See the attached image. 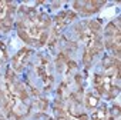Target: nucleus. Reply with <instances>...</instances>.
<instances>
[{
	"instance_id": "f03ea898",
	"label": "nucleus",
	"mask_w": 121,
	"mask_h": 120,
	"mask_svg": "<svg viewBox=\"0 0 121 120\" xmlns=\"http://www.w3.org/2000/svg\"><path fill=\"white\" fill-rule=\"evenodd\" d=\"M12 27H13V20H12L9 16H6V17L2 20V30H3L4 33H7Z\"/></svg>"
},
{
	"instance_id": "ddd939ff",
	"label": "nucleus",
	"mask_w": 121,
	"mask_h": 120,
	"mask_svg": "<svg viewBox=\"0 0 121 120\" xmlns=\"http://www.w3.org/2000/svg\"><path fill=\"white\" fill-rule=\"evenodd\" d=\"M94 84H95V86H100V84H103V76H100V74H95V76H94Z\"/></svg>"
},
{
	"instance_id": "393cba45",
	"label": "nucleus",
	"mask_w": 121,
	"mask_h": 120,
	"mask_svg": "<svg viewBox=\"0 0 121 120\" xmlns=\"http://www.w3.org/2000/svg\"><path fill=\"white\" fill-rule=\"evenodd\" d=\"M31 94H33V96H39V90L33 87V89H31Z\"/></svg>"
},
{
	"instance_id": "aec40b11",
	"label": "nucleus",
	"mask_w": 121,
	"mask_h": 120,
	"mask_svg": "<svg viewBox=\"0 0 121 120\" xmlns=\"http://www.w3.org/2000/svg\"><path fill=\"white\" fill-rule=\"evenodd\" d=\"M74 79H76V82H77V84H78V86H81V82H83V77H81L80 74H76V76H74Z\"/></svg>"
},
{
	"instance_id": "9b49d317",
	"label": "nucleus",
	"mask_w": 121,
	"mask_h": 120,
	"mask_svg": "<svg viewBox=\"0 0 121 120\" xmlns=\"http://www.w3.org/2000/svg\"><path fill=\"white\" fill-rule=\"evenodd\" d=\"M47 104H48V103H47L46 99H39V100H37V106H39L40 110H46V109H47Z\"/></svg>"
},
{
	"instance_id": "b1692460",
	"label": "nucleus",
	"mask_w": 121,
	"mask_h": 120,
	"mask_svg": "<svg viewBox=\"0 0 121 120\" xmlns=\"http://www.w3.org/2000/svg\"><path fill=\"white\" fill-rule=\"evenodd\" d=\"M77 120H87V114H84V113L78 114V119H77Z\"/></svg>"
},
{
	"instance_id": "0eeeda50",
	"label": "nucleus",
	"mask_w": 121,
	"mask_h": 120,
	"mask_svg": "<svg viewBox=\"0 0 121 120\" xmlns=\"http://www.w3.org/2000/svg\"><path fill=\"white\" fill-rule=\"evenodd\" d=\"M19 37L24 42V43H33V40H31V37L29 36V33L27 32H23V30H19Z\"/></svg>"
},
{
	"instance_id": "6e6552de",
	"label": "nucleus",
	"mask_w": 121,
	"mask_h": 120,
	"mask_svg": "<svg viewBox=\"0 0 121 120\" xmlns=\"http://www.w3.org/2000/svg\"><path fill=\"white\" fill-rule=\"evenodd\" d=\"M48 40V33L47 32H41L40 34V39H39V46H44Z\"/></svg>"
},
{
	"instance_id": "dca6fc26",
	"label": "nucleus",
	"mask_w": 121,
	"mask_h": 120,
	"mask_svg": "<svg viewBox=\"0 0 121 120\" xmlns=\"http://www.w3.org/2000/svg\"><path fill=\"white\" fill-rule=\"evenodd\" d=\"M111 111H112V114L118 116V114H120V104H114V106H112V110H111Z\"/></svg>"
},
{
	"instance_id": "f3484780",
	"label": "nucleus",
	"mask_w": 121,
	"mask_h": 120,
	"mask_svg": "<svg viewBox=\"0 0 121 120\" xmlns=\"http://www.w3.org/2000/svg\"><path fill=\"white\" fill-rule=\"evenodd\" d=\"M95 90H97L100 94H104V93H105V89H104V86H103V84H100V86H95Z\"/></svg>"
},
{
	"instance_id": "a878e982",
	"label": "nucleus",
	"mask_w": 121,
	"mask_h": 120,
	"mask_svg": "<svg viewBox=\"0 0 121 120\" xmlns=\"http://www.w3.org/2000/svg\"><path fill=\"white\" fill-rule=\"evenodd\" d=\"M108 120H114V119H112V117H110V119H108Z\"/></svg>"
},
{
	"instance_id": "f8f14e48",
	"label": "nucleus",
	"mask_w": 121,
	"mask_h": 120,
	"mask_svg": "<svg viewBox=\"0 0 121 120\" xmlns=\"http://www.w3.org/2000/svg\"><path fill=\"white\" fill-rule=\"evenodd\" d=\"M74 19H76V13H73V12H69V13H66L64 23H70V22H73Z\"/></svg>"
},
{
	"instance_id": "39448f33",
	"label": "nucleus",
	"mask_w": 121,
	"mask_h": 120,
	"mask_svg": "<svg viewBox=\"0 0 121 120\" xmlns=\"http://www.w3.org/2000/svg\"><path fill=\"white\" fill-rule=\"evenodd\" d=\"M117 33H120V30H118L112 23L107 24V27H105V34H107V36H114V34H117Z\"/></svg>"
},
{
	"instance_id": "6ab92c4d",
	"label": "nucleus",
	"mask_w": 121,
	"mask_h": 120,
	"mask_svg": "<svg viewBox=\"0 0 121 120\" xmlns=\"http://www.w3.org/2000/svg\"><path fill=\"white\" fill-rule=\"evenodd\" d=\"M37 74H39L40 77H44V76H46V73H44V69H43V67H37Z\"/></svg>"
},
{
	"instance_id": "412c9836",
	"label": "nucleus",
	"mask_w": 121,
	"mask_h": 120,
	"mask_svg": "<svg viewBox=\"0 0 121 120\" xmlns=\"http://www.w3.org/2000/svg\"><path fill=\"white\" fill-rule=\"evenodd\" d=\"M4 102H6V97H4V93H3L2 90H0V103H2V104H3Z\"/></svg>"
},
{
	"instance_id": "4be33fe9",
	"label": "nucleus",
	"mask_w": 121,
	"mask_h": 120,
	"mask_svg": "<svg viewBox=\"0 0 121 120\" xmlns=\"http://www.w3.org/2000/svg\"><path fill=\"white\" fill-rule=\"evenodd\" d=\"M60 6H61V3H60V2H54V3L51 5V9H57V7H60Z\"/></svg>"
},
{
	"instance_id": "5701e85b",
	"label": "nucleus",
	"mask_w": 121,
	"mask_h": 120,
	"mask_svg": "<svg viewBox=\"0 0 121 120\" xmlns=\"http://www.w3.org/2000/svg\"><path fill=\"white\" fill-rule=\"evenodd\" d=\"M36 119H37V120H39V119H47V116L43 114V113H39V114H36Z\"/></svg>"
},
{
	"instance_id": "4468645a",
	"label": "nucleus",
	"mask_w": 121,
	"mask_h": 120,
	"mask_svg": "<svg viewBox=\"0 0 121 120\" xmlns=\"http://www.w3.org/2000/svg\"><path fill=\"white\" fill-rule=\"evenodd\" d=\"M64 17H66V13L63 12V13H60V14H58L57 17H56V22H57L58 24H61V23L64 22Z\"/></svg>"
},
{
	"instance_id": "1a4fd4ad",
	"label": "nucleus",
	"mask_w": 121,
	"mask_h": 120,
	"mask_svg": "<svg viewBox=\"0 0 121 120\" xmlns=\"http://www.w3.org/2000/svg\"><path fill=\"white\" fill-rule=\"evenodd\" d=\"M6 79H7V82H9V83H13V82L16 80L14 73L12 72V69H10V67H9V69H7V72H6Z\"/></svg>"
},
{
	"instance_id": "a211bd4d",
	"label": "nucleus",
	"mask_w": 121,
	"mask_h": 120,
	"mask_svg": "<svg viewBox=\"0 0 121 120\" xmlns=\"http://www.w3.org/2000/svg\"><path fill=\"white\" fill-rule=\"evenodd\" d=\"M29 10H30V7H27V6H24V5H23V6H20V12H22V13L27 14V13H29Z\"/></svg>"
},
{
	"instance_id": "9d476101",
	"label": "nucleus",
	"mask_w": 121,
	"mask_h": 120,
	"mask_svg": "<svg viewBox=\"0 0 121 120\" xmlns=\"http://www.w3.org/2000/svg\"><path fill=\"white\" fill-rule=\"evenodd\" d=\"M91 59H93V56H91L88 51H86V53H84V56H83V62H84V65H86L87 67L90 66V62H91Z\"/></svg>"
},
{
	"instance_id": "f257e3e1",
	"label": "nucleus",
	"mask_w": 121,
	"mask_h": 120,
	"mask_svg": "<svg viewBox=\"0 0 121 120\" xmlns=\"http://www.w3.org/2000/svg\"><path fill=\"white\" fill-rule=\"evenodd\" d=\"M67 62H69V56H67V53H58V56H57V59H56L57 69H58V70H61L63 65L67 63Z\"/></svg>"
},
{
	"instance_id": "2eb2a0df",
	"label": "nucleus",
	"mask_w": 121,
	"mask_h": 120,
	"mask_svg": "<svg viewBox=\"0 0 121 120\" xmlns=\"http://www.w3.org/2000/svg\"><path fill=\"white\" fill-rule=\"evenodd\" d=\"M66 65L69 66V70H74V69H77V65H76V62H70V60H69V62H67Z\"/></svg>"
},
{
	"instance_id": "bb28decb",
	"label": "nucleus",
	"mask_w": 121,
	"mask_h": 120,
	"mask_svg": "<svg viewBox=\"0 0 121 120\" xmlns=\"http://www.w3.org/2000/svg\"><path fill=\"white\" fill-rule=\"evenodd\" d=\"M17 120H20V119H17Z\"/></svg>"
},
{
	"instance_id": "423d86ee",
	"label": "nucleus",
	"mask_w": 121,
	"mask_h": 120,
	"mask_svg": "<svg viewBox=\"0 0 121 120\" xmlns=\"http://www.w3.org/2000/svg\"><path fill=\"white\" fill-rule=\"evenodd\" d=\"M114 57H111V56H105L104 59H103V66H104V69H108V67H112L114 66Z\"/></svg>"
},
{
	"instance_id": "7ed1b4c3",
	"label": "nucleus",
	"mask_w": 121,
	"mask_h": 120,
	"mask_svg": "<svg viewBox=\"0 0 121 120\" xmlns=\"http://www.w3.org/2000/svg\"><path fill=\"white\" fill-rule=\"evenodd\" d=\"M98 103H100L98 97H95V96H93V94H88V97H87V107L95 109V106H97Z\"/></svg>"
},
{
	"instance_id": "20e7f679",
	"label": "nucleus",
	"mask_w": 121,
	"mask_h": 120,
	"mask_svg": "<svg viewBox=\"0 0 121 120\" xmlns=\"http://www.w3.org/2000/svg\"><path fill=\"white\" fill-rule=\"evenodd\" d=\"M88 26H90V32L91 33H95V34H98L100 33V30H101V26H100V23L98 22H95V20H91V22H88Z\"/></svg>"
}]
</instances>
